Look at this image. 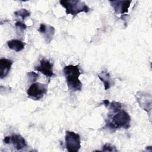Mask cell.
I'll return each instance as SVG.
<instances>
[{
    "instance_id": "6",
    "label": "cell",
    "mask_w": 152,
    "mask_h": 152,
    "mask_svg": "<svg viewBox=\"0 0 152 152\" xmlns=\"http://www.w3.org/2000/svg\"><path fill=\"white\" fill-rule=\"evenodd\" d=\"M34 69L49 78L55 75L53 72V64L49 59L46 58L42 59L40 61V64L35 66Z\"/></svg>"
},
{
    "instance_id": "15",
    "label": "cell",
    "mask_w": 152,
    "mask_h": 152,
    "mask_svg": "<svg viewBox=\"0 0 152 152\" xmlns=\"http://www.w3.org/2000/svg\"><path fill=\"white\" fill-rule=\"evenodd\" d=\"M14 14L16 16L21 17V18L23 20H24L26 18H27L30 15V12L27 10H26L25 8H21L19 10L16 11L14 12Z\"/></svg>"
},
{
    "instance_id": "9",
    "label": "cell",
    "mask_w": 152,
    "mask_h": 152,
    "mask_svg": "<svg viewBox=\"0 0 152 152\" xmlns=\"http://www.w3.org/2000/svg\"><path fill=\"white\" fill-rule=\"evenodd\" d=\"M38 31L44 37L45 42L47 43H49L53 39L55 34V28L50 25H46L44 23H41Z\"/></svg>"
},
{
    "instance_id": "16",
    "label": "cell",
    "mask_w": 152,
    "mask_h": 152,
    "mask_svg": "<svg viewBox=\"0 0 152 152\" xmlns=\"http://www.w3.org/2000/svg\"><path fill=\"white\" fill-rule=\"evenodd\" d=\"M27 78L28 80L30 82H35L39 77V75L38 74H37L35 72L31 71V72H28L27 73Z\"/></svg>"
},
{
    "instance_id": "17",
    "label": "cell",
    "mask_w": 152,
    "mask_h": 152,
    "mask_svg": "<svg viewBox=\"0 0 152 152\" xmlns=\"http://www.w3.org/2000/svg\"><path fill=\"white\" fill-rule=\"evenodd\" d=\"M103 151H117L118 150H116V147L110 144H106L103 145L102 150Z\"/></svg>"
},
{
    "instance_id": "12",
    "label": "cell",
    "mask_w": 152,
    "mask_h": 152,
    "mask_svg": "<svg viewBox=\"0 0 152 152\" xmlns=\"http://www.w3.org/2000/svg\"><path fill=\"white\" fill-rule=\"evenodd\" d=\"M97 76L103 83L105 90H107L108 89H109L113 84V82L110 77V74L107 69H104L102 71L97 75Z\"/></svg>"
},
{
    "instance_id": "7",
    "label": "cell",
    "mask_w": 152,
    "mask_h": 152,
    "mask_svg": "<svg viewBox=\"0 0 152 152\" xmlns=\"http://www.w3.org/2000/svg\"><path fill=\"white\" fill-rule=\"evenodd\" d=\"M137 100L140 107L147 112L150 113L151 109V96L147 93L139 91L136 94Z\"/></svg>"
},
{
    "instance_id": "20",
    "label": "cell",
    "mask_w": 152,
    "mask_h": 152,
    "mask_svg": "<svg viewBox=\"0 0 152 152\" xmlns=\"http://www.w3.org/2000/svg\"><path fill=\"white\" fill-rule=\"evenodd\" d=\"M109 101L108 100H103V104L106 106V107H107V106L109 105Z\"/></svg>"
},
{
    "instance_id": "18",
    "label": "cell",
    "mask_w": 152,
    "mask_h": 152,
    "mask_svg": "<svg viewBox=\"0 0 152 152\" xmlns=\"http://www.w3.org/2000/svg\"><path fill=\"white\" fill-rule=\"evenodd\" d=\"M15 26L17 28H19L21 30H26L27 28V26L26 25V24L21 21H17V22H15Z\"/></svg>"
},
{
    "instance_id": "8",
    "label": "cell",
    "mask_w": 152,
    "mask_h": 152,
    "mask_svg": "<svg viewBox=\"0 0 152 152\" xmlns=\"http://www.w3.org/2000/svg\"><path fill=\"white\" fill-rule=\"evenodd\" d=\"M131 1H110L111 6L113 7L115 13L125 15L128 11Z\"/></svg>"
},
{
    "instance_id": "10",
    "label": "cell",
    "mask_w": 152,
    "mask_h": 152,
    "mask_svg": "<svg viewBox=\"0 0 152 152\" xmlns=\"http://www.w3.org/2000/svg\"><path fill=\"white\" fill-rule=\"evenodd\" d=\"M13 61L7 59V58H1L0 59V78L3 79L5 78L13 64Z\"/></svg>"
},
{
    "instance_id": "11",
    "label": "cell",
    "mask_w": 152,
    "mask_h": 152,
    "mask_svg": "<svg viewBox=\"0 0 152 152\" xmlns=\"http://www.w3.org/2000/svg\"><path fill=\"white\" fill-rule=\"evenodd\" d=\"M10 142L17 150H21L27 146V142L24 138L20 134H14L10 136Z\"/></svg>"
},
{
    "instance_id": "14",
    "label": "cell",
    "mask_w": 152,
    "mask_h": 152,
    "mask_svg": "<svg viewBox=\"0 0 152 152\" xmlns=\"http://www.w3.org/2000/svg\"><path fill=\"white\" fill-rule=\"evenodd\" d=\"M107 106H109V109L112 113H115L121 109L122 104L118 102H112L109 103Z\"/></svg>"
},
{
    "instance_id": "3",
    "label": "cell",
    "mask_w": 152,
    "mask_h": 152,
    "mask_svg": "<svg viewBox=\"0 0 152 152\" xmlns=\"http://www.w3.org/2000/svg\"><path fill=\"white\" fill-rule=\"evenodd\" d=\"M59 3L65 9L66 14H71L74 17L80 12L87 13L90 10L85 2L78 0H61Z\"/></svg>"
},
{
    "instance_id": "4",
    "label": "cell",
    "mask_w": 152,
    "mask_h": 152,
    "mask_svg": "<svg viewBox=\"0 0 152 152\" xmlns=\"http://www.w3.org/2000/svg\"><path fill=\"white\" fill-rule=\"evenodd\" d=\"M48 92V86L40 83H33L27 90L28 98L33 100H39Z\"/></svg>"
},
{
    "instance_id": "1",
    "label": "cell",
    "mask_w": 152,
    "mask_h": 152,
    "mask_svg": "<svg viewBox=\"0 0 152 152\" xmlns=\"http://www.w3.org/2000/svg\"><path fill=\"white\" fill-rule=\"evenodd\" d=\"M63 72L68 88L72 91H79L82 89V83L79 80L81 74L79 66L69 65L65 66Z\"/></svg>"
},
{
    "instance_id": "2",
    "label": "cell",
    "mask_w": 152,
    "mask_h": 152,
    "mask_svg": "<svg viewBox=\"0 0 152 152\" xmlns=\"http://www.w3.org/2000/svg\"><path fill=\"white\" fill-rule=\"evenodd\" d=\"M115 113L111 120H106L104 128L112 131H115L118 129H128L130 126L131 118L129 114L124 110L121 109Z\"/></svg>"
},
{
    "instance_id": "13",
    "label": "cell",
    "mask_w": 152,
    "mask_h": 152,
    "mask_svg": "<svg viewBox=\"0 0 152 152\" xmlns=\"http://www.w3.org/2000/svg\"><path fill=\"white\" fill-rule=\"evenodd\" d=\"M7 43L10 49L14 50L16 52L21 51L25 46V43L21 40L18 39H12L8 40Z\"/></svg>"
},
{
    "instance_id": "5",
    "label": "cell",
    "mask_w": 152,
    "mask_h": 152,
    "mask_svg": "<svg viewBox=\"0 0 152 152\" xmlns=\"http://www.w3.org/2000/svg\"><path fill=\"white\" fill-rule=\"evenodd\" d=\"M65 146L69 152H77L81 148V140L79 134L66 131L65 136Z\"/></svg>"
},
{
    "instance_id": "19",
    "label": "cell",
    "mask_w": 152,
    "mask_h": 152,
    "mask_svg": "<svg viewBox=\"0 0 152 152\" xmlns=\"http://www.w3.org/2000/svg\"><path fill=\"white\" fill-rule=\"evenodd\" d=\"M4 142L5 144H9V143H10V136H7V137H4Z\"/></svg>"
}]
</instances>
